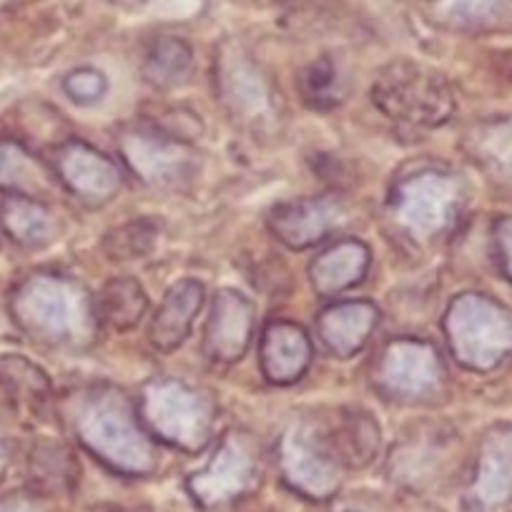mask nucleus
I'll list each match as a JSON object with an SVG mask.
<instances>
[{
	"mask_svg": "<svg viewBox=\"0 0 512 512\" xmlns=\"http://www.w3.org/2000/svg\"><path fill=\"white\" fill-rule=\"evenodd\" d=\"M374 101L395 118L415 123H440L450 113L445 83L420 68H392L374 83Z\"/></svg>",
	"mask_w": 512,
	"mask_h": 512,
	"instance_id": "1",
	"label": "nucleus"
},
{
	"mask_svg": "<svg viewBox=\"0 0 512 512\" xmlns=\"http://www.w3.org/2000/svg\"><path fill=\"white\" fill-rule=\"evenodd\" d=\"M512 500V432L500 440V445L485 452L480 472H477L472 505L477 512H500Z\"/></svg>",
	"mask_w": 512,
	"mask_h": 512,
	"instance_id": "2",
	"label": "nucleus"
},
{
	"mask_svg": "<svg viewBox=\"0 0 512 512\" xmlns=\"http://www.w3.org/2000/svg\"><path fill=\"white\" fill-rule=\"evenodd\" d=\"M0 224L8 234L21 244H38L46 234V214L38 204L28 201L26 196H16V199L3 201L0 209Z\"/></svg>",
	"mask_w": 512,
	"mask_h": 512,
	"instance_id": "3",
	"label": "nucleus"
},
{
	"mask_svg": "<svg viewBox=\"0 0 512 512\" xmlns=\"http://www.w3.org/2000/svg\"><path fill=\"white\" fill-rule=\"evenodd\" d=\"M46 390V377L21 357H0V392L11 400H31Z\"/></svg>",
	"mask_w": 512,
	"mask_h": 512,
	"instance_id": "4",
	"label": "nucleus"
},
{
	"mask_svg": "<svg viewBox=\"0 0 512 512\" xmlns=\"http://www.w3.org/2000/svg\"><path fill=\"white\" fill-rule=\"evenodd\" d=\"M33 166L36 164L23 146L13 141H0V189L26 194L36 176Z\"/></svg>",
	"mask_w": 512,
	"mask_h": 512,
	"instance_id": "5",
	"label": "nucleus"
},
{
	"mask_svg": "<svg viewBox=\"0 0 512 512\" xmlns=\"http://www.w3.org/2000/svg\"><path fill=\"white\" fill-rule=\"evenodd\" d=\"M445 8L470 26H497L512 18V0H445Z\"/></svg>",
	"mask_w": 512,
	"mask_h": 512,
	"instance_id": "6",
	"label": "nucleus"
},
{
	"mask_svg": "<svg viewBox=\"0 0 512 512\" xmlns=\"http://www.w3.org/2000/svg\"><path fill=\"white\" fill-rule=\"evenodd\" d=\"M337 88H339V73H334V66L322 58V61L314 63L309 68V73H304V96L309 98V103L314 106H334L339 101L337 96Z\"/></svg>",
	"mask_w": 512,
	"mask_h": 512,
	"instance_id": "7",
	"label": "nucleus"
},
{
	"mask_svg": "<svg viewBox=\"0 0 512 512\" xmlns=\"http://www.w3.org/2000/svg\"><path fill=\"white\" fill-rule=\"evenodd\" d=\"M500 249H502V256H505V269L512 274V219L502 221Z\"/></svg>",
	"mask_w": 512,
	"mask_h": 512,
	"instance_id": "8",
	"label": "nucleus"
},
{
	"mask_svg": "<svg viewBox=\"0 0 512 512\" xmlns=\"http://www.w3.org/2000/svg\"><path fill=\"white\" fill-rule=\"evenodd\" d=\"M0 512H38V510L23 500H3L0 502Z\"/></svg>",
	"mask_w": 512,
	"mask_h": 512,
	"instance_id": "9",
	"label": "nucleus"
},
{
	"mask_svg": "<svg viewBox=\"0 0 512 512\" xmlns=\"http://www.w3.org/2000/svg\"><path fill=\"white\" fill-rule=\"evenodd\" d=\"M6 467H8V447L6 442H3V437H0V477L6 475Z\"/></svg>",
	"mask_w": 512,
	"mask_h": 512,
	"instance_id": "10",
	"label": "nucleus"
},
{
	"mask_svg": "<svg viewBox=\"0 0 512 512\" xmlns=\"http://www.w3.org/2000/svg\"><path fill=\"white\" fill-rule=\"evenodd\" d=\"M334 512H372V510H364V507H354V505H344Z\"/></svg>",
	"mask_w": 512,
	"mask_h": 512,
	"instance_id": "11",
	"label": "nucleus"
}]
</instances>
